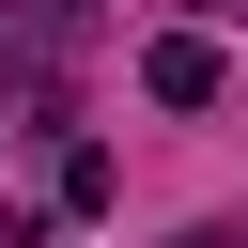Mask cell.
I'll return each mask as SVG.
<instances>
[{
  "label": "cell",
  "mask_w": 248,
  "mask_h": 248,
  "mask_svg": "<svg viewBox=\"0 0 248 248\" xmlns=\"http://www.w3.org/2000/svg\"><path fill=\"white\" fill-rule=\"evenodd\" d=\"M140 93H155V108H217V46H202V31H155V46H140Z\"/></svg>",
  "instance_id": "cell-1"
}]
</instances>
